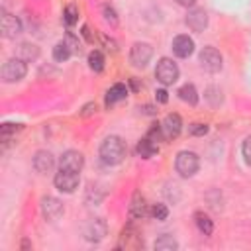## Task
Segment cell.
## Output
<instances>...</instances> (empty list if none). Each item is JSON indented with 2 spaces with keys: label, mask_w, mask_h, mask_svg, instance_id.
Wrapping results in <instances>:
<instances>
[{
  "label": "cell",
  "mask_w": 251,
  "mask_h": 251,
  "mask_svg": "<svg viewBox=\"0 0 251 251\" xmlns=\"http://www.w3.org/2000/svg\"><path fill=\"white\" fill-rule=\"evenodd\" d=\"M126 143H124V139L122 137H118V135H110V137H106L104 141H102V145H100V157H102V161L106 163V165H118L124 157H126Z\"/></svg>",
  "instance_id": "cell-1"
},
{
  "label": "cell",
  "mask_w": 251,
  "mask_h": 251,
  "mask_svg": "<svg viewBox=\"0 0 251 251\" xmlns=\"http://www.w3.org/2000/svg\"><path fill=\"white\" fill-rule=\"evenodd\" d=\"M155 76L161 84H173L176 78H178V67L176 63H173L169 57H163L159 63H157V69H155Z\"/></svg>",
  "instance_id": "cell-2"
},
{
  "label": "cell",
  "mask_w": 251,
  "mask_h": 251,
  "mask_svg": "<svg viewBox=\"0 0 251 251\" xmlns=\"http://www.w3.org/2000/svg\"><path fill=\"white\" fill-rule=\"evenodd\" d=\"M175 167H176V173L180 176H192L198 171V155L192 151H180L176 155Z\"/></svg>",
  "instance_id": "cell-3"
},
{
  "label": "cell",
  "mask_w": 251,
  "mask_h": 251,
  "mask_svg": "<svg viewBox=\"0 0 251 251\" xmlns=\"http://www.w3.org/2000/svg\"><path fill=\"white\" fill-rule=\"evenodd\" d=\"M25 61L24 59H8L2 67V78L6 82H16L25 76Z\"/></svg>",
  "instance_id": "cell-4"
},
{
  "label": "cell",
  "mask_w": 251,
  "mask_h": 251,
  "mask_svg": "<svg viewBox=\"0 0 251 251\" xmlns=\"http://www.w3.org/2000/svg\"><path fill=\"white\" fill-rule=\"evenodd\" d=\"M53 182L61 192H73L78 186V173L76 171H69V169H61L55 175Z\"/></svg>",
  "instance_id": "cell-5"
},
{
  "label": "cell",
  "mask_w": 251,
  "mask_h": 251,
  "mask_svg": "<svg viewBox=\"0 0 251 251\" xmlns=\"http://www.w3.org/2000/svg\"><path fill=\"white\" fill-rule=\"evenodd\" d=\"M200 65L208 73H218L222 69V55L214 47H204L200 51Z\"/></svg>",
  "instance_id": "cell-6"
},
{
  "label": "cell",
  "mask_w": 251,
  "mask_h": 251,
  "mask_svg": "<svg viewBox=\"0 0 251 251\" xmlns=\"http://www.w3.org/2000/svg\"><path fill=\"white\" fill-rule=\"evenodd\" d=\"M82 165H84V157H82L80 151H75V149L65 151L61 155V159H59V167L61 169H69V171H76L78 173L82 169Z\"/></svg>",
  "instance_id": "cell-7"
},
{
  "label": "cell",
  "mask_w": 251,
  "mask_h": 251,
  "mask_svg": "<svg viewBox=\"0 0 251 251\" xmlns=\"http://www.w3.org/2000/svg\"><path fill=\"white\" fill-rule=\"evenodd\" d=\"M151 55H153V49H151L149 43H135V45L131 47L129 59H131V63H133L135 67H145V65L149 63Z\"/></svg>",
  "instance_id": "cell-8"
},
{
  "label": "cell",
  "mask_w": 251,
  "mask_h": 251,
  "mask_svg": "<svg viewBox=\"0 0 251 251\" xmlns=\"http://www.w3.org/2000/svg\"><path fill=\"white\" fill-rule=\"evenodd\" d=\"M41 212L47 220H57L63 214V204H61V200H57L53 196H45L41 200Z\"/></svg>",
  "instance_id": "cell-9"
},
{
  "label": "cell",
  "mask_w": 251,
  "mask_h": 251,
  "mask_svg": "<svg viewBox=\"0 0 251 251\" xmlns=\"http://www.w3.org/2000/svg\"><path fill=\"white\" fill-rule=\"evenodd\" d=\"M192 51H194V41H192L188 35H176V37L173 39V53H175L176 57L184 59V57H188Z\"/></svg>",
  "instance_id": "cell-10"
},
{
  "label": "cell",
  "mask_w": 251,
  "mask_h": 251,
  "mask_svg": "<svg viewBox=\"0 0 251 251\" xmlns=\"http://www.w3.org/2000/svg\"><path fill=\"white\" fill-rule=\"evenodd\" d=\"M206 24H208V16H206V12H204L202 8H194V10L188 12V16H186V25H188L192 31H202V29L206 27Z\"/></svg>",
  "instance_id": "cell-11"
},
{
  "label": "cell",
  "mask_w": 251,
  "mask_h": 251,
  "mask_svg": "<svg viewBox=\"0 0 251 251\" xmlns=\"http://www.w3.org/2000/svg\"><path fill=\"white\" fill-rule=\"evenodd\" d=\"M161 126H163L165 137L173 139V137H176V135L180 133V129H182V120H180L178 114H167V118L163 120Z\"/></svg>",
  "instance_id": "cell-12"
},
{
  "label": "cell",
  "mask_w": 251,
  "mask_h": 251,
  "mask_svg": "<svg viewBox=\"0 0 251 251\" xmlns=\"http://www.w3.org/2000/svg\"><path fill=\"white\" fill-rule=\"evenodd\" d=\"M55 165V159L49 151H37L35 157H33V169L37 173H49Z\"/></svg>",
  "instance_id": "cell-13"
},
{
  "label": "cell",
  "mask_w": 251,
  "mask_h": 251,
  "mask_svg": "<svg viewBox=\"0 0 251 251\" xmlns=\"http://www.w3.org/2000/svg\"><path fill=\"white\" fill-rule=\"evenodd\" d=\"M141 245V239L137 235V231L127 226L122 229V235H120V247H126V249H137Z\"/></svg>",
  "instance_id": "cell-14"
},
{
  "label": "cell",
  "mask_w": 251,
  "mask_h": 251,
  "mask_svg": "<svg viewBox=\"0 0 251 251\" xmlns=\"http://www.w3.org/2000/svg\"><path fill=\"white\" fill-rule=\"evenodd\" d=\"M2 31H4V37H16L20 31H22V24L16 16H10V14H4L2 16Z\"/></svg>",
  "instance_id": "cell-15"
},
{
  "label": "cell",
  "mask_w": 251,
  "mask_h": 251,
  "mask_svg": "<svg viewBox=\"0 0 251 251\" xmlns=\"http://www.w3.org/2000/svg\"><path fill=\"white\" fill-rule=\"evenodd\" d=\"M104 235H106V224H104V220H94L84 229V237L88 241H100Z\"/></svg>",
  "instance_id": "cell-16"
},
{
  "label": "cell",
  "mask_w": 251,
  "mask_h": 251,
  "mask_svg": "<svg viewBox=\"0 0 251 251\" xmlns=\"http://www.w3.org/2000/svg\"><path fill=\"white\" fill-rule=\"evenodd\" d=\"M147 214V206H145V198L135 192L133 198H131V204H129V218L137 220V218H143Z\"/></svg>",
  "instance_id": "cell-17"
},
{
  "label": "cell",
  "mask_w": 251,
  "mask_h": 251,
  "mask_svg": "<svg viewBox=\"0 0 251 251\" xmlns=\"http://www.w3.org/2000/svg\"><path fill=\"white\" fill-rule=\"evenodd\" d=\"M126 96H127V86L122 84V82H118V84L110 86V90L106 92V106H112V104L124 100Z\"/></svg>",
  "instance_id": "cell-18"
},
{
  "label": "cell",
  "mask_w": 251,
  "mask_h": 251,
  "mask_svg": "<svg viewBox=\"0 0 251 251\" xmlns=\"http://www.w3.org/2000/svg\"><path fill=\"white\" fill-rule=\"evenodd\" d=\"M178 98L182 100V102H188L190 106H194L196 102H198V92H196V88H194V84H190V82H186V84H182L180 88H178Z\"/></svg>",
  "instance_id": "cell-19"
},
{
  "label": "cell",
  "mask_w": 251,
  "mask_h": 251,
  "mask_svg": "<svg viewBox=\"0 0 251 251\" xmlns=\"http://www.w3.org/2000/svg\"><path fill=\"white\" fill-rule=\"evenodd\" d=\"M157 143L155 141H151L149 137H143L139 143H137V155L141 157V159H149V157H153L155 153H157Z\"/></svg>",
  "instance_id": "cell-20"
},
{
  "label": "cell",
  "mask_w": 251,
  "mask_h": 251,
  "mask_svg": "<svg viewBox=\"0 0 251 251\" xmlns=\"http://www.w3.org/2000/svg\"><path fill=\"white\" fill-rule=\"evenodd\" d=\"M194 222H196V227H198L204 235H210V233L214 231V224H212V220H210L204 212H196V214H194Z\"/></svg>",
  "instance_id": "cell-21"
},
{
  "label": "cell",
  "mask_w": 251,
  "mask_h": 251,
  "mask_svg": "<svg viewBox=\"0 0 251 251\" xmlns=\"http://www.w3.org/2000/svg\"><path fill=\"white\" fill-rule=\"evenodd\" d=\"M71 55H73V51H71V47H69L65 41H61V43H57V45L53 47V59L59 61V63L67 61Z\"/></svg>",
  "instance_id": "cell-22"
},
{
  "label": "cell",
  "mask_w": 251,
  "mask_h": 251,
  "mask_svg": "<svg viewBox=\"0 0 251 251\" xmlns=\"http://www.w3.org/2000/svg\"><path fill=\"white\" fill-rule=\"evenodd\" d=\"M88 65H90V69L94 71V73H100L102 69H104V55L100 53V51H90V55H88Z\"/></svg>",
  "instance_id": "cell-23"
},
{
  "label": "cell",
  "mask_w": 251,
  "mask_h": 251,
  "mask_svg": "<svg viewBox=\"0 0 251 251\" xmlns=\"http://www.w3.org/2000/svg\"><path fill=\"white\" fill-rule=\"evenodd\" d=\"M76 20H78V8H76L75 4H69V6L65 8V12H63V22L71 27V25L76 24Z\"/></svg>",
  "instance_id": "cell-24"
},
{
  "label": "cell",
  "mask_w": 251,
  "mask_h": 251,
  "mask_svg": "<svg viewBox=\"0 0 251 251\" xmlns=\"http://www.w3.org/2000/svg\"><path fill=\"white\" fill-rule=\"evenodd\" d=\"M20 55H22V59H24V61H33V59H37L39 49H37L35 45L22 43V45H20Z\"/></svg>",
  "instance_id": "cell-25"
},
{
  "label": "cell",
  "mask_w": 251,
  "mask_h": 251,
  "mask_svg": "<svg viewBox=\"0 0 251 251\" xmlns=\"http://www.w3.org/2000/svg\"><path fill=\"white\" fill-rule=\"evenodd\" d=\"M155 249H159V251H173V249H176V241L171 235H163V237H159L155 241Z\"/></svg>",
  "instance_id": "cell-26"
},
{
  "label": "cell",
  "mask_w": 251,
  "mask_h": 251,
  "mask_svg": "<svg viewBox=\"0 0 251 251\" xmlns=\"http://www.w3.org/2000/svg\"><path fill=\"white\" fill-rule=\"evenodd\" d=\"M147 137L151 139V141H163V137H165V131H163V126L161 124H153L151 127H149V131H147Z\"/></svg>",
  "instance_id": "cell-27"
},
{
  "label": "cell",
  "mask_w": 251,
  "mask_h": 251,
  "mask_svg": "<svg viewBox=\"0 0 251 251\" xmlns=\"http://www.w3.org/2000/svg\"><path fill=\"white\" fill-rule=\"evenodd\" d=\"M151 216H153L155 220H167L169 210H167L165 204H153V208H151Z\"/></svg>",
  "instance_id": "cell-28"
},
{
  "label": "cell",
  "mask_w": 251,
  "mask_h": 251,
  "mask_svg": "<svg viewBox=\"0 0 251 251\" xmlns=\"http://www.w3.org/2000/svg\"><path fill=\"white\" fill-rule=\"evenodd\" d=\"M65 43L71 47L73 53H78V55H80V51H82V49H80V41H78V37H75L71 31L65 35Z\"/></svg>",
  "instance_id": "cell-29"
},
{
  "label": "cell",
  "mask_w": 251,
  "mask_h": 251,
  "mask_svg": "<svg viewBox=\"0 0 251 251\" xmlns=\"http://www.w3.org/2000/svg\"><path fill=\"white\" fill-rule=\"evenodd\" d=\"M104 20L108 22V24H112V25H118V16H116V10L112 8V6H104Z\"/></svg>",
  "instance_id": "cell-30"
},
{
  "label": "cell",
  "mask_w": 251,
  "mask_h": 251,
  "mask_svg": "<svg viewBox=\"0 0 251 251\" xmlns=\"http://www.w3.org/2000/svg\"><path fill=\"white\" fill-rule=\"evenodd\" d=\"M188 133L190 135H206L208 133V126L206 124H192L188 127Z\"/></svg>",
  "instance_id": "cell-31"
},
{
  "label": "cell",
  "mask_w": 251,
  "mask_h": 251,
  "mask_svg": "<svg viewBox=\"0 0 251 251\" xmlns=\"http://www.w3.org/2000/svg\"><path fill=\"white\" fill-rule=\"evenodd\" d=\"M241 153H243V157H245V163L251 165V137H247V139L243 141V145H241Z\"/></svg>",
  "instance_id": "cell-32"
},
{
  "label": "cell",
  "mask_w": 251,
  "mask_h": 251,
  "mask_svg": "<svg viewBox=\"0 0 251 251\" xmlns=\"http://www.w3.org/2000/svg\"><path fill=\"white\" fill-rule=\"evenodd\" d=\"M18 129H22L20 124H4V126H2V137L6 139L10 133H14V131H18Z\"/></svg>",
  "instance_id": "cell-33"
},
{
  "label": "cell",
  "mask_w": 251,
  "mask_h": 251,
  "mask_svg": "<svg viewBox=\"0 0 251 251\" xmlns=\"http://www.w3.org/2000/svg\"><path fill=\"white\" fill-rule=\"evenodd\" d=\"M96 112V104L94 102H88V104H84V108L80 110V116L82 118H88V116H92Z\"/></svg>",
  "instance_id": "cell-34"
},
{
  "label": "cell",
  "mask_w": 251,
  "mask_h": 251,
  "mask_svg": "<svg viewBox=\"0 0 251 251\" xmlns=\"http://www.w3.org/2000/svg\"><path fill=\"white\" fill-rule=\"evenodd\" d=\"M155 98H157V102H159V104H165V102L169 100V96H167V90H165V88H159V90L155 92Z\"/></svg>",
  "instance_id": "cell-35"
},
{
  "label": "cell",
  "mask_w": 251,
  "mask_h": 251,
  "mask_svg": "<svg viewBox=\"0 0 251 251\" xmlns=\"http://www.w3.org/2000/svg\"><path fill=\"white\" fill-rule=\"evenodd\" d=\"M84 37H86V41H94V37H92V33H90V29H88V25H82V31H80Z\"/></svg>",
  "instance_id": "cell-36"
},
{
  "label": "cell",
  "mask_w": 251,
  "mask_h": 251,
  "mask_svg": "<svg viewBox=\"0 0 251 251\" xmlns=\"http://www.w3.org/2000/svg\"><path fill=\"white\" fill-rule=\"evenodd\" d=\"M176 4H180V6H194L196 4V0H176Z\"/></svg>",
  "instance_id": "cell-37"
},
{
  "label": "cell",
  "mask_w": 251,
  "mask_h": 251,
  "mask_svg": "<svg viewBox=\"0 0 251 251\" xmlns=\"http://www.w3.org/2000/svg\"><path fill=\"white\" fill-rule=\"evenodd\" d=\"M22 247H24V249H27V247H29V241H27V239H24V241H22Z\"/></svg>",
  "instance_id": "cell-38"
}]
</instances>
